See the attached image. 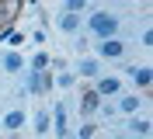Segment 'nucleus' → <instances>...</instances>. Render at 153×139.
<instances>
[{
  "mask_svg": "<svg viewBox=\"0 0 153 139\" xmlns=\"http://www.w3.org/2000/svg\"><path fill=\"white\" fill-rule=\"evenodd\" d=\"M87 28H91L94 38H115L118 35V18L108 14V10H94V14H87Z\"/></svg>",
  "mask_w": 153,
  "mask_h": 139,
  "instance_id": "obj_1",
  "label": "nucleus"
},
{
  "mask_svg": "<svg viewBox=\"0 0 153 139\" xmlns=\"http://www.w3.org/2000/svg\"><path fill=\"white\" fill-rule=\"evenodd\" d=\"M49 118H52V125H49V129H56L59 139H70V129H66V104L56 101V108H52V115H49Z\"/></svg>",
  "mask_w": 153,
  "mask_h": 139,
  "instance_id": "obj_2",
  "label": "nucleus"
},
{
  "mask_svg": "<svg viewBox=\"0 0 153 139\" xmlns=\"http://www.w3.org/2000/svg\"><path fill=\"white\" fill-rule=\"evenodd\" d=\"M122 52H125V42H118V38H97V56L101 59H118Z\"/></svg>",
  "mask_w": 153,
  "mask_h": 139,
  "instance_id": "obj_3",
  "label": "nucleus"
},
{
  "mask_svg": "<svg viewBox=\"0 0 153 139\" xmlns=\"http://www.w3.org/2000/svg\"><path fill=\"white\" fill-rule=\"evenodd\" d=\"M97 108H101V94L97 91H84L80 94V115H84V118H91Z\"/></svg>",
  "mask_w": 153,
  "mask_h": 139,
  "instance_id": "obj_4",
  "label": "nucleus"
},
{
  "mask_svg": "<svg viewBox=\"0 0 153 139\" xmlns=\"http://www.w3.org/2000/svg\"><path fill=\"white\" fill-rule=\"evenodd\" d=\"M129 77H132L136 87L150 91V83H153V70H150V66H129Z\"/></svg>",
  "mask_w": 153,
  "mask_h": 139,
  "instance_id": "obj_5",
  "label": "nucleus"
},
{
  "mask_svg": "<svg viewBox=\"0 0 153 139\" xmlns=\"http://www.w3.org/2000/svg\"><path fill=\"white\" fill-rule=\"evenodd\" d=\"M101 97H108V94H122V80L118 77H97V87H94Z\"/></svg>",
  "mask_w": 153,
  "mask_h": 139,
  "instance_id": "obj_6",
  "label": "nucleus"
},
{
  "mask_svg": "<svg viewBox=\"0 0 153 139\" xmlns=\"http://www.w3.org/2000/svg\"><path fill=\"white\" fill-rule=\"evenodd\" d=\"M7 132H18V129H25V111L21 108H10L7 115H4V122H0Z\"/></svg>",
  "mask_w": 153,
  "mask_h": 139,
  "instance_id": "obj_7",
  "label": "nucleus"
},
{
  "mask_svg": "<svg viewBox=\"0 0 153 139\" xmlns=\"http://www.w3.org/2000/svg\"><path fill=\"white\" fill-rule=\"evenodd\" d=\"M80 77H91V80H97V77H101V59H94V56H84V59H80Z\"/></svg>",
  "mask_w": 153,
  "mask_h": 139,
  "instance_id": "obj_8",
  "label": "nucleus"
},
{
  "mask_svg": "<svg viewBox=\"0 0 153 139\" xmlns=\"http://www.w3.org/2000/svg\"><path fill=\"white\" fill-rule=\"evenodd\" d=\"M150 125H153V122L150 118H136V115H132V118H129V122H125V129H129V136H150Z\"/></svg>",
  "mask_w": 153,
  "mask_h": 139,
  "instance_id": "obj_9",
  "label": "nucleus"
},
{
  "mask_svg": "<svg viewBox=\"0 0 153 139\" xmlns=\"http://www.w3.org/2000/svg\"><path fill=\"white\" fill-rule=\"evenodd\" d=\"M139 104H143V97H136V94H118V104H115V108L125 111V115H136Z\"/></svg>",
  "mask_w": 153,
  "mask_h": 139,
  "instance_id": "obj_10",
  "label": "nucleus"
},
{
  "mask_svg": "<svg viewBox=\"0 0 153 139\" xmlns=\"http://www.w3.org/2000/svg\"><path fill=\"white\" fill-rule=\"evenodd\" d=\"M59 31H66V35L80 31V14H73V10H63V18H59Z\"/></svg>",
  "mask_w": 153,
  "mask_h": 139,
  "instance_id": "obj_11",
  "label": "nucleus"
},
{
  "mask_svg": "<svg viewBox=\"0 0 153 139\" xmlns=\"http://www.w3.org/2000/svg\"><path fill=\"white\" fill-rule=\"evenodd\" d=\"M31 122H35V132H38V136H45V132H49V122H52V118H49V108H38Z\"/></svg>",
  "mask_w": 153,
  "mask_h": 139,
  "instance_id": "obj_12",
  "label": "nucleus"
},
{
  "mask_svg": "<svg viewBox=\"0 0 153 139\" xmlns=\"http://www.w3.org/2000/svg\"><path fill=\"white\" fill-rule=\"evenodd\" d=\"M25 91H28V94H42V70H28Z\"/></svg>",
  "mask_w": 153,
  "mask_h": 139,
  "instance_id": "obj_13",
  "label": "nucleus"
},
{
  "mask_svg": "<svg viewBox=\"0 0 153 139\" xmlns=\"http://www.w3.org/2000/svg\"><path fill=\"white\" fill-rule=\"evenodd\" d=\"M4 70H7V73H21V70H25V59H21L18 52H7L4 56Z\"/></svg>",
  "mask_w": 153,
  "mask_h": 139,
  "instance_id": "obj_14",
  "label": "nucleus"
},
{
  "mask_svg": "<svg viewBox=\"0 0 153 139\" xmlns=\"http://www.w3.org/2000/svg\"><path fill=\"white\" fill-rule=\"evenodd\" d=\"M94 132H97V125H94V122H84V125L76 129V139H94Z\"/></svg>",
  "mask_w": 153,
  "mask_h": 139,
  "instance_id": "obj_15",
  "label": "nucleus"
},
{
  "mask_svg": "<svg viewBox=\"0 0 153 139\" xmlns=\"http://www.w3.org/2000/svg\"><path fill=\"white\" fill-rule=\"evenodd\" d=\"M63 10H73V14H80V10H87V0H66V4H63Z\"/></svg>",
  "mask_w": 153,
  "mask_h": 139,
  "instance_id": "obj_16",
  "label": "nucleus"
},
{
  "mask_svg": "<svg viewBox=\"0 0 153 139\" xmlns=\"http://www.w3.org/2000/svg\"><path fill=\"white\" fill-rule=\"evenodd\" d=\"M45 66H49V56H45V52L31 56V70H45Z\"/></svg>",
  "mask_w": 153,
  "mask_h": 139,
  "instance_id": "obj_17",
  "label": "nucleus"
},
{
  "mask_svg": "<svg viewBox=\"0 0 153 139\" xmlns=\"http://www.w3.org/2000/svg\"><path fill=\"white\" fill-rule=\"evenodd\" d=\"M97 111H101V115H105L108 122H111L115 115H118V108H115V104H105V101H101V108H97Z\"/></svg>",
  "mask_w": 153,
  "mask_h": 139,
  "instance_id": "obj_18",
  "label": "nucleus"
},
{
  "mask_svg": "<svg viewBox=\"0 0 153 139\" xmlns=\"http://www.w3.org/2000/svg\"><path fill=\"white\" fill-rule=\"evenodd\" d=\"M139 45H143V49H150V45H153V31H150V28H143V35H139Z\"/></svg>",
  "mask_w": 153,
  "mask_h": 139,
  "instance_id": "obj_19",
  "label": "nucleus"
},
{
  "mask_svg": "<svg viewBox=\"0 0 153 139\" xmlns=\"http://www.w3.org/2000/svg\"><path fill=\"white\" fill-rule=\"evenodd\" d=\"M56 83H59V87H70V83H73V73H59Z\"/></svg>",
  "mask_w": 153,
  "mask_h": 139,
  "instance_id": "obj_20",
  "label": "nucleus"
},
{
  "mask_svg": "<svg viewBox=\"0 0 153 139\" xmlns=\"http://www.w3.org/2000/svg\"><path fill=\"white\" fill-rule=\"evenodd\" d=\"M7 42H10V45H21V42H25V35H18V31H10V35H7Z\"/></svg>",
  "mask_w": 153,
  "mask_h": 139,
  "instance_id": "obj_21",
  "label": "nucleus"
},
{
  "mask_svg": "<svg viewBox=\"0 0 153 139\" xmlns=\"http://www.w3.org/2000/svg\"><path fill=\"white\" fill-rule=\"evenodd\" d=\"M101 139H111V136H101Z\"/></svg>",
  "mask_w": 153,
  "mask_h": 139,
  "instance_id": "obj_22",
  "label": "nucleus"
}]
</instances>
